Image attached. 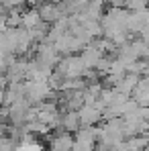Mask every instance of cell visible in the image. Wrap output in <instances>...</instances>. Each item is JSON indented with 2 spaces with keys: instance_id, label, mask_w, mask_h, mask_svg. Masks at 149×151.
Returning <instances> with one entry per match:
<instances>
[{
  "instance_id": "6da1fadb",
  "label": "cell",
  "mask_w": 149,
  "mask_h": 151,
  "mask_svg": "<svg viewBox=\"0 0 149 151\" xmlns=\"http://www.w3.org/2000/svg\"><path fill=\"white\" fill-rule=\"evenodd\" d=\"M25 92L27 100L31 104H41L55 98V90L49 86V82H43V80H25Z\"/></svg>"
},
{
  "instance_id": "7a4b0ae2",
  "label": "cell",
  "mask_w": 149,
  "mask_h": 151,
  "mask_svg": "<svg viewBox=\"0 0 149 151\" xmlns=\"http://www.w3.org/2000/svg\"><path fill=\"white\" fill-rule=\"evenodd\" d=\"M55 72H59L66 80H74V78H84L86 72H88V68L84 65L80 55H63L61 61L57 63Z\"/></svg>"
},
{
  "instance_id": "3957f363",
  "label": "cell",
  "mask_w": 149,
  "mask_h": 151,
  "mask_svg": "<svg viewBox=\"0 0 149 151\" xmlns=\"http://www.w3.org/2000/svg\"><path fill=\"white\" fill-rule=\"evenodd\" d=\"M98 127H82L74 133V151H96Z\"/></svg>"
},
{
  "instance_id": "277c9868",
  "label": "cell",
  "mask_w": 149,
  "mask_h": 151,
  "mask_svg": "<svg viewBox=\"0 0 149 151\" xmlns=\"http://www.w3.org/2000/svg\"><path fill=\"white\" fill-rule=\"evenodd\" d=\"M35 59L39 61V63H43V65H47V68H57V63L61 61V53L55 49V45L53 43H47V41H41L39 45H37V49H35Z\"/></svg>"
},
{
  "instance_id": "5b68a950",
  "label": "cell",
  "mask_w": 149,
  "mask_h": 151,
  "mask_svg": "<svg viewBox=\"0 0 149 151\" xmlns=\"http://www.w3.org/2000/svg\"><path fill=\"white\" fill-rule=\"evenodd\" d=\"M53 45H55V49L59 51L61 55H76L78 51H82L84 47H86V45L76 37L74 33H70V31H68V33H63V35L53 43Z\"/></svg>"
},
{
  "instance_id": "8992f818",
  "label": "cell",
  "mask_w": 149,
  "mask_h": 151,
  "mask_svg": "<svg viewBox=\"0 0 149 151\" xmlns=\"http://www.w3.org/2000/svg\"><path fill=\"white\" fill-rule=\"evenodd\" d=\"M102 110H104V106L100 100L96 104H84L78 110L82 127H96V123H100V119H102Z\"/></svg>"
},
{
  "instance_id": "52a82bcc",
  "label": "cell",
  "mask_w": 149,
  "mask_h": 151,
  "mask_svg": "<svg viewBox=\"0 0 149 151\" xmlns=\"http://www.w3.org/2000/svg\"><path fill=\"white\" fill-rule=\"evenodd\" d=\"M49 151H74V135L68 131H57L49 137Z\"/></svg>"
},
{
  "instance_id": "ba28073f",
  "label": "cell",
  "mask_w": 149,
  "mask_h": 151,
  "mask_svg": "<svg viewBox=\"0 0 149 151\" xmlns=\"http://www.w3.org/2000/svg\"><path fill=\"white\" fill-rule=\"evenodd\" d=\"M104 55H106V53L100 49L98 45H92V43L86 45L84 49L80 51V57H82V61H84V65H86L88 70H96Z\"/></svg>"
},
{
  "instance_id": "9c48e42d",
  "label": "cell",
  "mask_w": 149,
  "mask_h": 151,
  "mask_svg": "<svg viewBox=\"0 0 149 151\" xmlns=\"http://www.w3.org/2000/svg\"><path fill=\"white\" fill-rule=\"evenodd\" d=\"M39 12H41V19H43L45 23H51V25L66 17V14H63L61 4H59V2H51V0L43 2V4L39 6Z\"/></svg>"
},
{
  "instance_id": "30bf717a",
  "label": "cell",
  "mask_w": 149,
  "mask_h": 151,
  "mask_svg": "<svg viewBox=\"0 0 149 151\" xmlns=\"http://www.w3.org/2000/svg\"><path fill=\"white\" fill-rule=\"evenodd\" d=\"M45 25H47V23L41 19L39 8L23 10V29H27V31H35V29H45Z\"/></svg>"
},
{
  "instance_id": "8fae6325",
  "label": "cell",
  "mask_w": 149,
  "mask_h": 151,
  "mask_svg": "<svg viewBox=\"0 0 149 151\" xmlns=\"http://www.w3.org/2000/svg\"><path fill=\"white\" fill-rule=\"evenodd\" d=\"M80 129H82V121H80L78 110H66V112L61 114V131L78 133Z\"/></svg>"
},
{
  "instance_id": "7c38bea8",
  "label": "cell",
  "mask_w": 149,
  "mask_h": 151,
  "mask_svg": "<svg viewBox=\"0 0 149 151\" xmlns=\"http://www.w3.org/2000/svg\"><path fill=\"white\" fill-rule=\"evenodd\" d=\"M104 4H106V0H90V2L86 4V8L82 10V14H84L86 19L100 21V19L104 17Z\"/></svg>"
},
{
  "instance_id": "4fadbf2b",
  "label": "cell",
  "mask_w": 149,
  "mask_h": 151,
  "mask_svg": "<svg viewBox=\"0 0 149 151\" xmlns=\"http://www.w3.org/2000/svg\"><path fill=\"white\" fill-rule=\"evenodd\" d=\"M137 86H139V78L135 74H127L123 80L117 84V90H119L121 94H127V96H129V94H133V92L137 90Z\"/></svg>"
},
{
  "instance_id": "5bb4252c",
  "label": "cell",
  "mask_w": 149,
  "mask_h": 151,
  "mask_svg": "<svg viewBox=\"0 0 149 151\" xmlns=\"http://www.w3.org/2000/svg\"><path fill=\"white\" fill-rule=\"evenodd\" d=\"M14 151H45V147H43L33 135H25V137L17 143V149Z\"/></svg>"
},
{
  "instance_id": "9a60e30c",
  "label": "cell",
  "mask_w": 149,
  "mask_h": 151,
  "mask_svg": "<svg viewBox=\"0 0 149 151\" xmlns=\"http://www.w3.org/2000/svg\"><path fill=\"white\" fill-rule=\"evenodd\" d=\"M6 21H8V29H19L23 27V12L19 8H10L6 12Z\"/></svg>"
},
{
  "instance_id": "2e32d148",
  "label": "cell",
  "mask_w": 149,
  "mask_h": 151,
  "mask_svg": "<svg viewBox=\"0 0 149 151\" xmlns=\"http://www.w3.org/2000/svg\"><path fill=\"white\" fill-rule=\"evenodd\" d=\"M145 4H147V0H125V8L133 10V12L145 10Z\"/></svg>"
},
{
  "instance_id": "e0dca14e",
  "label": "cell",
  "mask_w": 149,
  "mask_h": 151,
  "mask_svg": "<svg viewBox=\"0 0 149 151\" xmlns=\"http://www.w3.org/2000/svg\"><path fill=\"white\" fill-rule=\"evenodd\" d=\"M25 2H27V0H2V6L10 10V8H19V6L25 4Z\"/></svg>"
},
{
  "instance_id": "ac0fdd59",
  "label": "cell",
  "mask_w": 149,
  "mask_h": 151,
  "mask_svg": "<svg viewBox=\"0 0 149 151\" xmlns=\"http://www.w3.org/2000/svg\"><path fill=\"white\" fill-rule=\"evenodd\" d=\"M41 0H27V4H31V6H35V4H39Z\"/></svg>"
},
{
  "instance_id": "d6986e66",
  "label": "cell",
  "mask_w": 149,
  "mask_h": 151,
  "mask_svg": "<svg viewBox=\"0 0 149 151\" xmlns=\"http://www.w3.org/2000/svg\"><path fill=\"white\" fill-rule=\"evenodd\" d=\"M78 2H80V4H82V6H84V8H86V4H88V2H90V0H78Z\"/></svg>"
},
{
  "instance_id": "ffe728a7",
  "label": "cell",
  "mask_w": 149,
  "mask_h": 151,
  "mask_svg": "<svg viewBox=\"0 0 149 151\" xmlns=\"http://www.w3.org/2000/svg\"><path fill=\"white\" fill-rule=\"evenodd\" d=\"M51 2H63V0H51Z\"/></svg>"
}]
</instances>
